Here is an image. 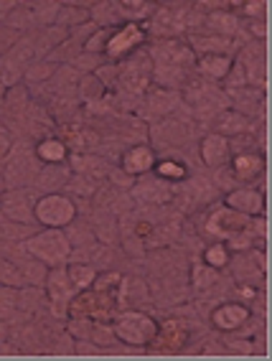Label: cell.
I'll use <instances>...</instances> for the list:
<instances>
[{
  "label": "cell",
  "mask_w": 272,
  "mask_h": 361,
  "mask_svg": "<svg viewBox=\"0 0 272 361\" xmlns=\"http://www.w3.org/2000/svg\"><path fill=\"white\" fill-rule=\"evenodd\" d=\"M186 97L188 102L194 104V110H196V117H216L221 115V112L227 110V92H219L214 90V87H209V84H196V87H188L186 92Z\"/></svg>",
  "instance_id": "cell-10"
},
{
  "label": "cell",
  "mask_w": 272,
  "mask_h": 361,
  "mask_svg": "<svg viewBox=\"0 0 272 361\" xmlns=\"http://www.w3.org/2000/svg\"><path fill=\"white\" fill-rule=\"evenodd\" d=\"M186 44L191 46V51H199L201 56H206V54H227L229 56V49L234 46V41L211 33V36H191Z\"/></svg>",
  "instance_id": "cell-26"
},
{
  "label": "cell",
  "mask_w": 272,
  "mask_h": 361,
  "mask_svg": "<svg viewBox=\"0 0 272 361\" xmlns=\"http://www.w3.org/2000/svg\"><path fill=\"white\" fill-rule=\"evenodd\" d=\"M41 168H44V163L36 158V153H31L28 148H20L3 168V178H6L8 188H26L33 186Z\"/></svg>",
  "instance_id": "cell-8"
},
{
  "label": "cell",
  "mask_w": 272,
  "mask_h": 361,
  "mask_svg": "<svg viewBox=\"0 0 272 361\" xmlns=\"http://www.w3.org/2000/svg\"><path fill=\"white\" fill-rule=\"evenodd\" d=\"M117 66H120V71H117V90H120V94L130 99H143L150 79H153V61H150L148 54H132Z\"/></svg>",
  "instance_id": "cell-3"
},
{
  "label": "cell",
  "mask_w": 272,
  "mask_h": 361,
  "mask_svg": "<svg viewBox=\"0 0 272 361\" xmlns=\"http://www.w3.org/2000/svg\"><path fill=\"white\" fill-rule=\"evenodd\" d=\"M112 331L128 346H148L158 334V323L143 310H125L123 316L112 323Z\"/></svg>",
  "instance_id": "cell-5"
},
{
  "label": "cell",
  "mask_w": 272,
  "mask_h": 361,
  "mask_svg": "<svg viewBox=\"0 0 272 361\" xmlns=\"http://www.w3.org/2000/svg\"><path fill=\"white\" fill-rule=\"evenodd\" d=\"M13 8H16V3H3V6H0V20H3V18H8V11H13Z\"/></svg>",
  "instance_id": "cell-39"
},
{
  "label": "cell",
  "mask_w": 272,
  "mask_h": 361,
  "mask_svg": "<svg viewBox=\"0 0 272 361\" xmlns=\"http://www.w3.org/2000/svg\"><path fill=\"white\" fill-rule=\"evenodd\" d=\"M20 310V293L18 288L3 285L0 288V321H11Z\"/></svg>",
  "instance_id": "cell-32"
},
{
  "label": "cell",
  "mask_w": 272,
  "mask_h": 361,
  "mask_svg": "<svg viewBox=\"0 0 272 361\" xmlns=\"http://www.w3.org/2000/svg\"><path fill=\"white\" fill-rule=\"evenodd\" d=\"M237 64H240L242 71H245L247 84H249V87H259V90H265L267 51H265V44H262V41H249V44L240 51Z\"/></svg>",
  "instance_id": "cell-9"
},
{
  "label": "cell",
  "mask_w": 272,
  "mask_h": 361,
  "mask_svg": "<svg viewBox=\"0 0 272 361\" xmlns=\"http://www.w3.org/2000/svg\"><path fill=\"white\" fill-rule=\"evenodd\" d=\"M227 97L232 99V110L240 112V115L249 117L252 120L259 110H262V99H265V90H259V87H240V90H232L227 92Z\"/></svg>",
  "instance_id": "cell-20"
},
{
  "label": "cell",
  "mask_w": 272,
  "mask_h": 361,
  "mask_svg": "<svg viewBox=\"0 0 272 361\" xmlns=\"http://www.w3.org/2000/svg\"><path fill=\"white\" fill-rule=\"evenodd\" d=\"M74 295H77V288H74V283L69 280L66 264H61V267H51V272H49V298H51L56 313L58 310L66 313V308H69V303H72Z\"/></svg>",
  "instance_id": "cell-13"
},
{
  "label": "cell",
  "mask_w": 272,
  "mask_h": 361,
  "mask_svg": "<svg viewBox=\"0 0 272 361\" xmlns=\"http://www.w3.org/2000/svg\"><path fill=\"white\" fill-rule=\"evenodd\" d=\"M11 148H13V137H11V133L6 128H0V158H6L11 153Z\"/></svg>",
  "instance_id": "cell-38"
},
{
  "label": "cell",
  "mask_w": 272,
  "mask_h": 361,
  "mask_svg": "<svg viewBox=\"0 0 272 361\" xmlns=\"http://www.w3.org/2000/svg\"><path fill=\"white\" fill-rule=\"evenodd\" d=\"M227 207L234 209V212L245 214V216H259V214L265 212V196L262 191L252 186H240V188H232L227 191Z\"/></svg>",
  "instance_id": "cell-14"
},
{
  "label": "cell",
  "mask_w": 272,
  "mask_h": 361,
  "mask_svg": "<svg viewBox=\"0 0 272 361\" xmlns=\"http://www.w3.org/2000/svg\"><path fill=\"white\" fill-rule=\"evenodd\" d=\"M54 74H56V64H31V69L26 71V79H31V82H46Z\"/></svg>",
  "instance_id": "cell-37"
},
{
  "label": "cell",
  "mask_w": 272,
  "mask_h": 361,
  "mask_svg": "<svg viewBox=\"0 0 272 361\" xmlns=\"http://www.w3.org/2000/svg\"><path fill=\"white\" fill-rule=\"evenodd\" d=\"M36 158H39L44 166H64L69 161V148H66L64 140L58 137H44V140L36 145Z\"/></svg>",
  "instance_id": "cell-24"
},
{
  "label": "cell",
  "mask_w": 272,
  "mask_h": 361,
  "mask_svg": "<svg viewBox=\"0 0 272 361\" xmlns=\"http://www.w3.org/2000/svg\"><path fill=\"white\" fill-rule=\"evenodd\" d=\"M206 18V28L214 31V36H224V39H232L240 33V18L234 13H224V11H216V13L204 16Z\"/></svg>",
  "instance_id": "cell-28"
},
{
  "label": "cell",
  "mask_w": 272,
  "mask_h": 361,
  "mask_svg": "<svg viewBox=\"0 0 272 361\" xmlns=\"http://www.w3.org/2000/svg\"><path fill=\"white\" fill-rule=\"evenodd\" d=\"M156 153H153V148L150 145H145V142H135L132 148H128L123 153V158H120V168H123V173L128 176H145L153 171V166H156Z\"/></svg>",
  "instance_id": "cell-15"
},
{
  "label": "cell",
  "mask_w": 272,
  "mask_h": 361,
  "mask_svg": "<svg viewBox=\"0 0 272 361\" xmlns=\"http://www.w3.org/2000/svg\"><path fill=\"white\" fill-rule=\"evenodd\" d=\"M181 102V94L173 90H153L145 94L143 104L137 107V115L143 117V120H158V117L168 115L171 110H173L175 104Z\"/></svg>",
  "instance_id": "cell-12"
},
{
  "label": "cell",
  "mask_w": 272,
  "mask_h": 361,
  "mask_svg": "<svg viewBox=\"0 0 272 361\" xmlns=\"http://www.w3.org/2000/svg\"><path fill=\"white\" fill-rule=\"evenodd\" d=\"M232 64L234 61L227 56V54H206V56H196V69H199L206 79H211V82H219V79L227 77Z\"/></svg>",
  "instance_id": "cell-25"
},
{
  "label": "cell",
  "mask_w": 272,
  "mask_h": 361,
  "mask_svg": "<svg viewBox=\"0 0 272 361\" xmlns=\"http://www.w3.org/2000/svg\"><path fill=\"white\" fill-rule=\"evenodd\" d=\"M249 216H245V214L234 212V209L229 207H221L216 209V212H211V216H209V224L206 229L211 234H216V237H237V234H245L247 229H249Z\"/></svg>",
  "instance_id": "cell-11"
},
{
  "label": "cell",
  "mask_w": 272,
  "mask_h": 361,
  "mask_svg": "<svg viewBox=\"0 0 272 361\" xmlns=\"http://www.w3.org/2000/svg\"><path fill=\"white\" fill-rule=\"evenodd\" d=\"M148 56L153 61L156 82L173 92H178V87L186 84L188 69L196 66V54L181 39H161L158 44L150 46Z\"/></svg>",
  "instance_id": "cell-1"
},
{
  "label": "cell",
  "mask_w": 272,
  "mask_h": 361,
  "mask_svg": "<svg viewBox=\"0 0 272 361\" xmlns=\"http://www.w3.org/2000/svg\"><path fill=\"white\" fill-rule=\"evenodd\" d=\"M249 128H252V120L234 110H224L221 115L214 117V133H219V135H224V137L245 135Z\"/></svg>",
  "instance_id": "cell-23"
},
{
  "label": "cell",
  "mask_w": 272,
  "mask_h": 361,
  "mask_svg": "<svg viewBox=\"0 0 272 361\" xmlns=\"http://www.w3.org/2000/svg\"><path fill=\"white\" fill-rule=\"evenodd\" d=\"M201 161L209 168H224L232 161V150H229V137L219 133H209L201 140Z\"/></svg>",
  "instance_id": "cell-18"
},
{
  "label": "cell",
  "mask_w": 272,
  "mask_h": 361,
  "mask_svg": "<svg viewBox=\"0 0 272 361\" xmlns=\"http://www.w3.org/2000/svg\"><path fill=\"white\" fill-rule=\"evenodd\" d=\"M130 191H132V196L137 201H145V204H163V201H168L171 194H173L171 183L161 180L158 176L150 180H137V183H132Z\"/></svg>",
  "instance_id": "cell-21"
},
{
  "label": "cell",
  "mask_w": 272,
  "mask_h": 361,
  "mask_svg": "<svg viewBox=\"0 0 272 361\" xmlns=\"http://www.w3.org/2000/svg\"><path fill=\"white\" fill-rule=\"evenodd\" d=\"M26 252L46 267H61L72 257V242L61 229H44L26 239Z\"/></svg>",
  "instance_id": "cell-2"
},
{
  "label": "cell",
  "mask_w": 272,
  "mask_h": 361,
  "mask_svg": "<svg viewBox=\"0 0 272 361\" xmlns=\"http://www.w3.org/2000/svg\"><path fill=\"white\" fill-rule=\"evenodd\" d=\"M33 216H36V224L44 226V229H64V226H69L77 219V207H74V201L61 194V191H56V194H44L36 201Z\"/></svg>",
  "instance_id": "cell-4"
},
{
  "label": "cell",
  "mask_w": 272,
  "mask_h": 361,
  "mask_svg": "<svg viewBox=\"0 0 272 361\" xmlns=\"http://www.w3.org/2000/svg\"><path fill=\"white\" fill-rule=\"evenodd\" d=\"M247 321H249V308L242 303H221L211 310V323H214V329L224 331V334L240 331Z\"/></svg>",
  "instance_id": "cell-16"
},
{
  "label": "cell",
  "mask_w": 272,
  "mask_h": 361,
  "mask_svg": "<svg viewBox=\"0 0 272 361\" xmlns=\"http://www.w3.org/2000/svg\"><path fill=\"white\" fill-rule=\"evenodd\" d=\"M153 173L161 180H166V183H181V180H186L188 168L183 163L173 161V158H163V161H156Z\"/></svg>",
  "instance_id": "cell-30"
},
{
  "label": "cell",
  "mask_w": 272,
  "mask_h": 361,
  "mask_svg": "<svg viewBox=\"0 0 272 361\" xmlns=\"http://www.w3.org/2000/svg\"><path fill=\"white\" fill-rule=\"evenodd\" d=\"M201 262L209 264V267H214V270H224V267L232 262V252H229V247L224 245V242H216V245L204 250V259H201Z\"/></svg>",
  "instance_id": "cell-34"
},
{
  "label": "cell",
  "mask_w": 272,
  "mask_h": 361,
  "mask_svg": "<svg viewBox=\"0 0 272 361\" xmlns=\"http://www.w3.org/2000/svg\"><path fill=\"white\" fill-rule=\"evenodd\" d=\"M69 166H72L74 173H82L85 178L94 180L102 178V176H110V166L97 158V155H87V153H72L69 155Z\"/></svg>",
  "instance_id": "cell-22"
},
{
  "label": "cell",
  "mask_w": 272,
  "mask_h": 361,
  "mask_svg": "<svg viewBox=\"0 0 272 361\" xmlns=\"http://www.w3.org/2000/svg\"><path fill=\"white\" fill-rule=\"evenodd\" d=\"M140 44H145V28L140 23H123L120 28H112L104 56L110 59L112 64H120L128 56H132Z\"/></svg>",
  "instance_id": "cell-7"
},
{
  "label": "cell",
  "mask_w": 272,
  "mask_h": 361,
  "mask_svg": "<svg viewBox=\"0 0 272 361\" xmlns=\"http://www.w3.org/2000/svg\"><path fill=\"white\" fill-rule=\"evenodd\" d=\"M28 56H31V46L28 44H16L13 49H8V51L0 56V84H3V87H13V84L18 82Z\"/></svg>",
  "instance_id": "cell-17"
},
{
  "label": "cell",
  "mask_w": 272,
  "mask_h": 361,
  "mask_svg": "<svg viewBox=\"0 0 272 361\" xmlns=\"http://www.w3.org/2000/svg\"><path fill=\"white\" fill-rule=\"evenodd\" d=\"M117 6H120V13H123L125 23L150 20V16L158 11V6H153V3H135V0H125V3H117Z\"/></svg>",
  "instance_id": "cell-31"
},
{
  "label": "cell",
  "mask_w": 272,
  "mask_h": 361,
  "mask_svg": "<svg viewBox=\"0 0 272 361\" xmlns=\"http://www.w3.org/2000/svg\"><path fill=\"white\" fill-rule=\"evenodd\" d=\"M0 283L11 285V288H23L26 278H23V272H20L13 262H8L6 257H0Z\"/></svg>",
  "instance_id": "cell-36"
},
{
  "label": "cell",
  "mask_w": 272,
  "mask_h": 361,
  "mask_svg": "<svg viewBox=\"0 0 272 361\" xmlns=\"http://www.w3.org/2000/svg\"><path fill=\"white\" fill-rule=\"evenodd\" d=\"M66 272H69V280L74 283L77 293L89 290L92 283H94V278H97V270H94L92 264H69Z\"/></svg>",
  "instance_id": "cell-33"
},
{
  "label": "cell",
  "mask_w": 272,
  "mask_h": 361,
  "mask_svg": "<svg viewBox=\"0 0 272 361\" xmlns=\"http://www.w3.org/2000/svg\"><path fill=\"white\" fill-rule=\"evenodd\" d=\"M89 8L82 6H58V13L54 26L64 28V31H72V28H79L82 23H89Z\"/></svg>",
  "instance_id": "cell-29"
},
{
  "label": "cell",
  "mask_w": 272,
  "mask_h": 361,
  "mask_svg": "<svg viewBox=\"0 0 272 361\" xmlns=\"http://www.w3.org/2000/svg\"><path fill=\"white\" fill-rule=\"evenodd\" d=\"M153 341H158L161 346L166 343V348H181L188 341V329L183 326V321H163Z\"/></svg>",
  "instance_id": "cell-27"
},
{
  "label": "cell",
  "mask_w": 272,
  "mask_h": 361,
  "mask_svg": "<svg viewBox=\"0 0 272 361\" xmlns=\"http://www.w3.org/2000/svg\"><path fill=\"white\" fill-rule=\"evenodd\" d=\"M191 283H194L196 290H206V288H211L214 283H219V270H214V267H209V264H204V262H196Z\"/></svg>",
  "instance_id": "cell-35"
},
{
  "label": "cell",
  "mask_w": 272,
  "mask_h": 361,
  "mask_svg": "<svg viewBox=\"0 0 272 361\" xmlns=\"http://www.w3.org/2000/svg\"><path fill=\"white\" fill-rule=\"evenodd\" d=\"M229 171H232L237 180L249 183V180L262 176V171H265V158H262V153H257V150H242V153L232 155Z\"/></svg>",
  "instance_id": "cell-19"
},
{
  "label": "cell",
  "mask_w": 272,
  "mask_h": 361,
  "mask_svg": "<svg viewBox=\"0 0 272 361\" xmlns=\"http://www.w3.org/2000/svg\"><path fill=\"white\" fill-rule=\"evenodd\" d=\"M36 191L33 188H6L0 194V212L8 221H18V224H36L33 209H36Z\"/></svg>",
  "instance_id": "cell-6"
}]
</instances>
